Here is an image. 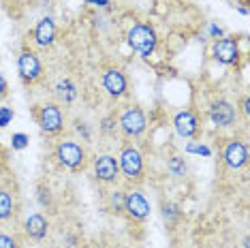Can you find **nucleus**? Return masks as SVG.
<instances>
[{"label": "nucleus", "mask_w": 250, "mask_h": 248, "mask_svg": "<svg viewBox=\"0 0 250 248\" xmlns=\"http://www.w3.org/2000/svg\"><path fill=\"white\" fill-rule=\"evenodd\" d=\"M54 159L69 171H82L88 165V150L75 139H62L54 148Z\"/></svg>", "instance_id": "nucleus-1"}, {"label": "nucleus", "mask_w": 250, "mask_h": 248, "mask_svg": "<svg viewBox=\"0 0 250 248\" xmlns=\"http://www.w3.org/2000/svg\"><path fill=\"white\" fill-rule=\"evenodd\" d=\"M118 167H120V173L128 182H141L146 173V165H144V154L139 152L137 145L133 144H124L120 154H118Z\"/></svg>", "instance_id": "nucleus-2"}, {"label": "nucleus", "mask_w": 250, "mask_h": 248, "mask_svg": "<svg viewBox=\"0 0 250 248\" xmlns=\"http://www.w3.org/2000/svg\"><path fill=\"white\" fill-rule=\"evenodd\" d=\"M118 116V131L126 139H139L147 131V118L137 105H126Z\"/></svg>", "instance_id": "nucleus-3"}, {"label": "nucleus", "mask_w": 250, "mask_h": 248, "mask_svg": "<svg viewBox=\"0 0 250 248\" xmlns=\"http://www.w3.org/2000/svg\"><path fill=\"white\" fill-rule=\"evenodd\" d=\"M126 41L130 45V49H133V52H137L141 58H150V56L154 54L156 45H158V37H156V30L150 24L139 21V24H135L128 30Z\"/></svg>", "instance_id": "nucleus-4"}, {"label": "nucleus", "mask_w": 250, "mask_h": 248, "mask_svg": "<svg viewBox=\"0 0 250 248\" xmlns=\"http://www.w3.org/2000/svg\"><path fill=\"white\" fill-rule=\"evenodd\" d=\"M35 120L39 124V128L49 135V137H56L64 131V114H62L60 103H43L37 105L35 109Z\"/></svg>", "instance_id": "nucleus-5"}, {"label": "nucleus", "mask_w": 250, "mask_h": 248, "mask_svg": "<svg viewBox=\"0 0 250 248\" xmlns=\"http://www.w3.org/2000/svg\"><path fill=\"white\" fill-rule=\"evenodd\" d=\"M18 73H20V80L32 86V83L41 82L43 80V62L39 58V54L35 49H28L24 47L18 56Z\"/></svg>", "instance_id": "nucleus-6"}, {"label": "nucleus", "mask_w": 250, "mask_h": 248, "mask_svg": "<svg viewBox=\"0 0 250 248\" xmlns=\"http://www.w3.org/2000/svg\"><path fill=\"white\" fill-rule=\"evenodd\" d=\"M212 56L216 62H220V64L225 66H233L240 62V41H237L235 37H220L216 39L214 45H212Z\"/></svg>", "instance_id": "nucleus-7"}, {"label": "nucleus", "mask_w": 250, "mask_h": 248, "mask_svg": "<svg viewBox=\"0 0 250 248\" xmlns=\"http://www.w3.org/2000/svg\"><path fill=\"white\" fill-rule=\"evenodd\" d=\"M94 178L101 184H116L120 178V167H118V159L113 154H99L92 161Z\"/></svg>", "instance_id": "nucleus-8"}, {"label": "nucleus", "mask_w": 250, "mask_h": 248, "mask_svg": "<svg viewBox=\"0 0 250 248\" xmlns=\"http://www.w3.org/2000/svg\"><path fill=\"white\" fill-rule=\"evenodd\" d=\"M122 212L126 214L130 221H146L150 216V201L139 190H128V193H124Z\"/></svg>", "instance_id": "nucleus-9"}, {"label": "nucleus", "mask_w": 250, "mask_h": 248, "mask_svg": "<svg viewBox=\"0 0 250 248\" xmlns=\"http://www.w3.org/2000/svg\"><path fill=\"white\" fill-rule=\"evenodd\" d=\"M208 116L212 120L214 126H220V128H227V126H233L237 120V109L231 101L227 99H216L208 109Z\"/></svg>", "instance_id": "nucleus-10"}, {"label": "nucleus", "mask_w": 250, "mask_h": 248, "mask_svg": "<svg viewBox=\"0 0 250 248\" xmlns=\"http://www.w3.org/2000/svg\"><path fill=\"white\" fill-rule=\"evenodd\" d=\"M223 163L233 171H240L248 163V145L242 139H229L223 148Z\"/></svg>", "instance_id": "nucleus-11"}, {"label": "nucleus", "mask_w": 250, "mask_h": 248, "mask_svg": "<svg viewBox=\"0 0 250 248\" xmlns=\"http://www.w3.org/2000/svg\"><path fill=\"white\" fill-rule=\"evenodd\" d=\"M101 82H103L105 92L109 94L111 99L126 97V92H128V80H126V75H124L122 69H116V66H109V69H105L103 77H101Z\"/></svg>", "instance_id": "nucleus-12"}, {"label": "nucleus", "mask_w": 250, "mask_h": 248, "mask_svg": "<svg viewBox=\"0 0 250 248\" xmlns=\"http://www.w3.org/2000/svg\"><path fill=\"white\" fill-rule=\"evenodd\" d=\"M56 37H58V30H56V21L52 15H45L37 21L35 30H32V41H35L37 47L47 49L56 43Z\"/></svg>", "instance_id": "nucleus-13"}, {"label": "nucleus", "mask_w": 250, "mask_h": 248, "mask_svg": "<svg viewBox=\"0 0 250 248\" xmlns=\"http://www.w3.org/2000/svg\"><path fill=\"white\" fill-rule=\"evenodd\" d=\"M173 128L182 139H192V137L199 135V131H201V126H199V118L192 109L178 111L175 118H173Z\"/></svg>", "instance_id": "nucleus-14"}, {"label": "nucleus", "mask_w": 250, "mask_h": 248, "mask_svg": "<svg viewBox=\"0 0 250 248\" xmlns=\"http://www.w3.org/2000/svg\"><path fill=\"white\" fill-rule=\"evenodd\" d=\"M24 231H26V235H28L30 240H35V242H43L45 238H47L49 221L43 216L41 212H35V214H30V216L26 218V223H24Z\"/></svg>", "instance_id": "nucleus-15"}, {"label": "nucleus", "mask_w": 250, "mask_h": 248, "mask_svg": "<svg viewBox=\"0 0 250 248\" xmlns=\"http://www.w3.org/2000/svg\"><path fill=\"white\" fill-rule=\"evenodd\" d=\"M18 214V195L7 184H0V223H7Z\"/></svg>", "instance_id": "nucleus-16"}, {"label": "nucleus", "mask_w": 250, "mask_h": 248, "mask_svg": "<svg viewBox=\"0 0 250 248\" xmlns=\"http://www.w3.org/2000/svg\"><path fill=\"white\" fill-rule=\"evenodd\" d=\"M54 97L58 99V103H62V105H71L73 101L77 99V86L69 77H64V80H60L54 86Z\"/></svg>", "instance_id": "nucleus-17"}, {"label": "nucleus", "mask_w": 250, "mask_h": 248, "mask_svg": "<svg viewBox=\"0 0 250 248\" xmlns=\"http://www.w3.org/2000/svg\"><path fill=\"white\" fill-rule=\"evenodd\" d=\"M161 214H163V218L167 225H178L182 221V216H184L182 207L178 204H173V201H165L161 206Z\"/></svg>", "instance_id": "nucleus-18"}, {"label": "nucleus", "mask_w": 250, "mask_h": 248, "mask_svg": "<svg viewBox=\"0 0 250 248\" xmlns=\"http://www.w3.org/2000/svg\"><path fill=\"white\" fill-rule=\"evenodd\" d=\"M99 131L103 133L105 137H116V135L120 133V131H118V116L113 114V111H111V114H107V116L101 118Z\"/></svg>", "instance_id": "nucleus-19"}, {"label": "nucleus", "mask_w": 250, "mask_h": 248, "mask_svg": "<svg viewBox=\"0 0 250 248\" xmlns=\"http://www.w3.org/2000/svg\"><path fill=\"white\" fill-rule=\"evenodd\" d=\"M167 171L171 173L173 178H184L186 171H188V167H186V163L182 156H171V159L167 161Z\"/></svg>", "instance_id": "nucleus-20"}, {"label": "nucleus", "mask_w": 250, "mask_h": 248, "mask_svg": "<svg viewBox=\"0 0 250 248\" xmlns=\"http://www.w3.org/2000/svg\"><path fill=\"white\" fill-rule=\"evenodd\" d=\"M37 201H39V206L41 207H45V210L52 207L54 199H52V190H49V186H45V184L37 186Z\"/></svg>", "instance_id": "nucleus-21"}, {"label": "nucleus", "mask_w": 250, "mask_h": 248, "mask_svg": "<svg viewBox=\"0 0 250 248\" xmlns=\"http://www.w3.org/2000/svg\"><path fill=\"white\" fill-rule=\"evenodd\" d=\"M28 144H30V137H28L26 133H13L11 135V148L13 150L21 152V150L28 148Z\"/></svg>", "instance_id": "nucleus-22"}, {"label": "nucleus", "mask_w": 250, "mask_h": 248, "mask_svg": "<svg viewBox=\"0 0 250 248\" xmlns=\"http://www.w3.org/2000/svg\"><path fill=\"white\" fill-rule=\"evenodd\" d=\"M0 248H20V238L9 231H0Z\"/></svg>", "instance_id": "nucleus-23"}, {"label": "nucleus", "mask_w": 250, "mask_h": 248, "mask_svg": "<svg viewBox=\"0 0 250 248\" xmlns=\"http://www.w3.org/2000/svg\"><path fill=\"white\" fill-rule=\"evenodd\" d=\"M122 204H124V190H113L109 197V206L113 212H122Z\"/></svg>", "instance_id": "nucleus-24"}, {"label": "nucleus", "mask_w": 250, "mask_h": 248, "mask_svg": "<svg viewBox=\"0 0 250 248\" xmlns=\"http://www.w3.org/2000/svg\"><path fill=\"white\" fill-rule=\"evenodd\" d=\"M15 118V111L11 107H0V128H7Z\"/></svg>", "instance_id": "nucleus-25"}, {"label": "nucleus", "mask_w": 250, "mask_h": 248, "mask_svg": "<svg viewBox=\"0 0 250 248\" xmlns=\"http://www.w3.org/2000/svg\"><path fill=\"white\" fill-rule=\"evenodd\" d=\"M186 152H188V154H201V156L212 154V150H209L208 145H203V144H188L186 145Z\"/></svg>", "instance_id": "nucleus-26"}, {"label": "nucleus", "mask_w": 250, "mask_h": 248, "mask_svg": "<svg viewBox=\"0 0 250 248\" xmlns=\"http://www.w3.org/2000/svg\"><path fill=\"white\" fill-rule=\"evenodd\" d=\"M75 128H77V133L83 137V142H90V139H92V133H90V126H88L86 122L77 120V126H75Z\"/></svg>", "instance_id": "nucleus-27"}, {"label": "nucleus", "mask_w": 250, "mask_h": 248, "mask_svg": "<svg viewBox=\"0 0 250 248\" xmlns=\"http://www.w3.org/2000/svg\"><path fill=\"white\" fill-rule=\"evenodd\" d=\"M7 97H9V83L4 80L2 73H0V101H4Z\"/></svg>", "instance_id": "nucleus-28"}, {"label": "nucleus", "mask_w": 250, "mask_h": 248, "mask_svg": "<svg viewBox=\"0 0 250 248\" xmlns=\"http://www.w3.org/2000/svg\"><path fill=\"white\" fill-rule=\"evenodd\" d=\"M86 4H92V7L105 9V7H109V4H111V0H86Z\"/></svg>", "instance_id": "nucleus-29"}, {"label": "nucleus", "mask_w": 250, "mask_h": 248, "mask_svg": "<svg viewBox=\"0 0 250 248\" xmlns=\"http://www.w3.org/2000/svg\"><path fill=\"white\" fill-rule=\"evenodd\" d=\"M64 242H66V246H69V248H73V246H77L79 238H77L75 233H66V235H64Z\"/></svg>", "instance_id": "nucleus-30"}, {"label": "nucleus", "mask_w": 250, "mask_h": 248, "mask_svg": "<svg viewBox=\"0 0 250 248\" xmlns=\"http://www.w3.org/2000/svg\"><path fill=\"white\" fill-rule=\"evenodd\" d=\"M7 150L2 148V145H0V173H2V169H4V165H7Z\"/></svg>", "instance_id": "nucleus-31"}, {"label": "nucleus", "mask_w": 250, "mask_h": 248, "mask_svg": "<svg viewBox=\"0 0 250 248\" xmlns=\"http://www.w3.org/2000/svg\"><path fill=\"white\" fill-rule=\"evenodd\" d=\"M209 35H212V37H216V39H220V37H223V28H218V26H209Z\"/></svg>", "instance_id": "nucleus-32"}, {"label": "nucleus", "mask_w": 250, "mask_h": 248, "mask_svg": "<svg viewBox=\"0 0 250 248\" xmlns=\"http://www.w3.org/2000/svg\"><path fill=\"white\" fill-rule=\"evenodd\" d=\"M248 111H250V99L244 97V99H242V114L248 116Z\"/></svg>", "instance_id": "nucleus-33"}, {"label": "nucleus", "mask_w": 250, "mask_h": 248, "mask_svg": "<svg viewBox=\"0 0 250 248\" xmlns=\"http://www.w3.org/2000/svg\"><path fill=\"white\" fill-rule=\"evenodd\" d=\"M242 248H248V238H244V240H242Z\"/></svg>", "instance_id": "nucleus-34"}]
</instances>
